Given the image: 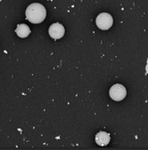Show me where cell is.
I'll use <instances>...</instances> for the list:
<instances>
[{
	"mask_svg": "<svg viewBox=\"0 0 148 150\" xmlns=\"http://www.w3.org/2000/svg\"><path fill=\"white\" fill-rule=\"evenodd\" d=\"M27 19L34 24L41 23L44 21L47 16L45 6L39 3H34L27 7L26 10Z\"/></svg>",
	"mask_w": 148,
	"mask_h": 150,
	"instance_id": "cell-1",
	"label": "cell"
},
{
	"mask_svg": "<svg viewBox=\"0 0 148 150\" xmlns=\"http://www.w3.org/2000/svg\"><path fill=\"white\" fill-rule=\"evenodd\" d=\"M113 20L112 16L107 13H100L96 18V25L102 30H108L112 27Z\"/></svg>",
	"mask_w": 148,
	"mask_h": 150,
	"instance_id": "cell-2",
	"label": "cell"
},
{
	"mask_svg": "<svg viewBox=\"0 0 148 150\" xmlns=\"http://www.w3.org/2000/svg\"><path fill=\"white\" fill-rule=\"evenodd\" d=\"M109 95L113 100L120 101L127 96V90L123 85L120 84H116L111 87L109 90Z\"/></svg>",
	"mask_w": 148,
	"mask_h": 150,
	"instance_id": "cell-3",
	"label": "cell"
},
{
	"mask_svg": "<svg viewBox=\"0 0 148 150\" xmlns=\"http://www.w3.org/2000/svg\"><path fill=\"white\" fill-rule=\"evenodd\" d=\"M49 34L51 37L54 39H60L64 36L65 28L61 24L56 23L52 24L49 28Z\"/></svg>",
	"mask_w": 148,
	"mask_h": 150,
	"instance_id": "cell-4",
	"label": "cell"
},
{
	"mask_svg": "<svg viewBox=\"0 0 148 150\" xmlns=\"http://www.w3.org/2000/svg\"><path fill=\"white\" fill-rule=\"evenodd\" d=\"M111 137L110 135L105 131H100L97 133L95 135V142L98 145L101 147H105L107 146L108 144L110 142Z\"/></svg>",
	"mask_w": 148,
	"mask_h": 150,
	"instance_id": "cell-5",
	"label": "cell"
},
{
	"mask_svg": "<svg viewBox=\"0 0 148 150\" xmlns=\"http://www.w3.org/2000/svg\"><path fill=\"white\" fill-rule=\"evenodd\" d=\"M17 35L20 38H26L31 33L30 28L26 24H20L18 25L15 30Z\"/></svg>",
	"mask_w": 148,
	"mask_h": 150,
	"instance_id": "cell-6",
	"label": "cell"
}]
</instances>
